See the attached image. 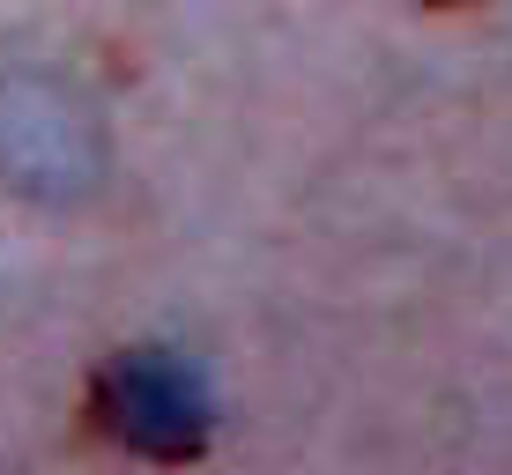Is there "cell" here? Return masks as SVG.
I'll return each instance as SVG.
<instances>
[{"label": "cell", "instance_id": "obj_2", "mask_svg": "<svg viewBox=\"0 0 512 475\" xmlns=\"http://www.w3.org/2000/svg\"><path fill=\"white\" fill-rule=\"evenodd\" d=\"M90 431L156 468H186L216 438V394L186 349H119L90 379Z\"/></svg>", "mask_w": 512, "mask_h": 475}, {"label": "cell", "instance_id": "obj_3", "mask_svg": "<svg viewBox=\"0 0 512 475\" xmlns=\"http://www.w3.org/2000/svg\"><path fill=\"white\" fill-rule=\"evenodd\" d=\"M423 8H468V0H423Z\"/></svg>", "mask_w": 512, "mask_h": 475}, {"label": "cell", "instance_id": "obj_1", "mask_svg": "<svg viewBox=\"0 0 512 475\" xmlns=\"http://www.w3.org/2000/svg\"><path fill=\"white\" fill-rule=\"evenodd\" d=\"M112 142L97 104L45 67H0V179L23 201L82 208L104 193Z\"/></svg>", "mask_w": 512, "mask_h": 475}]
</instances>
